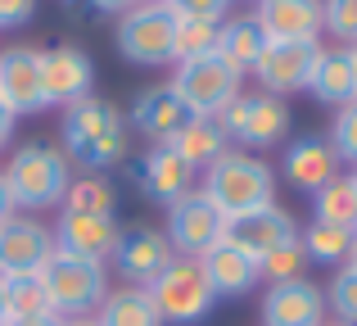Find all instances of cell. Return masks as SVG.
Masks as SVG:
<instances>
[{"label": "cell", "mask_w": 357, "mask_h": 326, "mask_svg": "<svg viewBox=\"0 0 357 326\" xmlns=\"http://www.w3.org/2000/svg\"><path fill=\"white\" fill-rule=\"evenodd\" d=\"M136 5H163V0H136Z\"/></svg>", "instance_id": "cell-46"}, {"label": "cell", "mask_w": 357, "mask_h": 326, "mask_svg": "<svg viewBox=\"0 0 357 326\" xmlns=\"http://www.w3.org/2000/svg\"><path fill=\"white\" fill-rule=\"evenodd\" d=\"M199 191L222 209V218H240V213L276 204V172L249 150H227L218 163L204 168Z\"/></svg>", "instance_id": "cell-3"}, {"label": "cell", "mask_w": 357, "mask_h": 326, "mask_svg": "<svg viewBox=\"0 0 357 326\" xmlns=\"http://www.w3.org/2000/svg\"><path fill=\"white\" fill-rule=\"evenodd\" d=\"M326 141H331V150L340 154V163H357V100L340 105V114H335Z\"/></svg>", "instance_id": "cell-34"}, {"label": "cell", "mask_w": 357, "mask_h": 326, "mask_svg": "<svg viewBox=\"0 0 357 326\" xmlns=\"http://www.w3.org/2000/svg\"><path fill=\"white\" fill-rule=\"evenodd\" d=\"M167 150H172L176 159H185L195 172H199V168L218 163L222 154L231 150V136L218 127V118H195V114H190V118H185V127L172 136V141H167Z\"/></svg>", "instance_id": "cell-23"}, {"label": "cell", "mask_w": 357, "mask_h": 326, "mask_svg": "<svg viewBox=\"0 0 357 326\" xmlns=\"http://www.w3.org/2000/svg\"><path fill=\"white\" fill-rule=\"evenodd\" d=\"M340 177V154L331 150V141H321V136H303V141H294L285 150V181L298 186V191L317 195L326 181H335Z\"/></svg>", "instance_id": "cell-22"}, {"label": "cell", "mask_w": 357, "mask_h": 326, "mask_svg": "<svg viewBox=\"0 0 357 326\" xmlns=\"http://www.w3.org/2000/svg\"><path fill=\"white\" fill-rule=\"evenodd\" d=\"M59 136H63L59 150L68 154V163L86 168V172H105V168L127 159V123L100 96H86V100L63 109Z\"/></svg>", "instance_id": "cell-1"}, {"label": "cell", "mask_w": 357, "mask_h": 326, "mask_svg": "<svg viewBox=\"0 0 357 326\" xmlns=\"http://www.w3.org/2000/svg\"><path fill=\"white\" fill-rule=\"evenodd\" d=\"M195 263H199L204 281L213 286V295H218V299H240V295H249L253 286L262 281L258 263H253V258L244 254V249H236L231 240H222V245H213L208 254H199Z\"/></svg>", "instance_id": "cell-19"}, {"label": "cell", "mask_w": 357, "mask_h": 326, "mask_svg": "<svg viewBox=\"0 0 357 326\" xmlns=\"http://www.w3.org/2000/svg\"><path fill=\"white\" fill-rule=\"evenodd\" d=\"M185 118H190V109L181 105V96H176L172 87H145L136 96V105H131L136 132L149 136V141H158V145L172 141V136L185 127Z\"/></svg>", "instance_id": "cell-21"}, {"label": "cell", "mask_w": 357, "mask_h": 326, "mask_svg": "<svg viewBox=\"0 0 357 326\" xmlns=\"http://www.w3.org/2000/svg\"><path fill=\"white\" fill-rule=\"evenodd\" d=\"M54 254V231L36 222L32 213H14L0 222V276L14 272H41Z\"/></svg>", "instance_id": "cell-12"}, {"label": "cell", "mask_w": 357, "mask_h": 326, "mask_svg": "<svg viewBox=\"0 0 357 326\" xmlns=\"http://www.w3.org/2000/svg\"><path fill=\"white\" fill-rule=\"evenodd\" d=\"M118 231L122 227H118L114 213H73V209H63L59 222H54V249L105 263L118 245Z\"/></svg>", "instance_id": "cell-16"}, {"label": "cell", "mask_w": 357, "mask_h": 326, "mask_svg": "<svg viewBox=\"0 0 357 326\" xmlns=\"http://www.w3.org/2000/svg\"><path fill=\"white\" fill-rule=\"evenodd\" d=\"M253 23L267 41H321V0H258Z\"/></svg>", "instance_id": "cell-18"}, {"label": "cell", "mask_w": 357, "mask_h": 326, "mask_svg": "<svg viewBox=\"0 0 357 326\" xmlns=\"http://www.w3.org/2000/svg\"><path fill=\"white\" fill-rule=\"evenodd\" d=\"M262 45H267V36H262V27L253 23V14L222 18V27H218V54L240 73V77H244V73H253Z\"/></svg>", "instance_id": "cell-25"}, {"label": "cell", "mask_w": 357, "mask_h": 326, "mask_svg": "<svg viewBox=\"0 0 357 326\" xmlns=\"http://www.w3.org/2000/svg\"><path fill=\"white\" fill-rule=\"evenodd\" d=\"M167 87L181 96V105L190 109L195 118H218L222 109H227L231 100L240 96L244 77L231 68L227 59H222L218 50H213V54H204V59L176 64V77L167 82Z\"/></svg>", "instance_id": "cell-6"}, {"label": "cell", "mask_w": 357, "mask_h": 326, "mask_svg": "<svg viewBox=\"0 0 357 326\" xmlns=\"http://www.w3.org/2000/svg\"><path fill=\"white\" fill-rule=\"evenodd\" d=\"M41 82H45V105H77L96 87V64L82 45H54L41 50Z\"/></svg>", "instance_id": "cell-13"}, {"label": "cell", "mask_w": 357, "mask_h": 326, "mask_svg": "<svg viewBox=\"0 0 357 326\" xmlns=\"http://www.w3.org/2000/svg\"><path fill=\"white\" fill-rule=\"evenodd\" d=\"M0 299H5V318H32V313H54L50 295L41 286V272H14L0 276Z\"/></svg>", "instance_id": "cell-28"}, {"label": "cell", "mask_w": 357, "mask_h": 326, "mask_svg": "<svg viewBox=\"0 0 357 326\" xmlns=\"http://www.w3.org/2000/svg\"><path fill=\"white\" fill-rule=\"evenodd\" d=\"M9 186V200L18 213H36V209H54L63 204V191L73 181V163L59 145L50 141H27L9 154V163L0 168Z\"/></svg>", "instance_id": "cell-2"}, {"label": "cell", "mask_w": 357, "mask_h": 326, "mask_svg": "<svg viewBox=\"0 0 357 326\" xmlns=\"http://www.w3.org/2000/svg\"><path fill=\"white\" fill-rule=\"evenodd\" d=\"M136 0H91V9H100V14H122V9H131Z\"/></svg>", "instance_id": "cell-40"}, {"label": "cell", "mask_w": 357, "mask_h": 326, "mask_svg": "<svg viewBox=\"0 0 357 326\" xmlns=\"http://www.w3.org/2000/svg\"><path fill=\"white\" fill-rule=\"evenodd\" d=\"M349 263L357 267V231H353V254H349Z\"/></svg>", "instance_id": "cell-43"}, {"label": "cell", "mask_w": 357, "mask_h": 326, "mask_svg": "<svg viewBox=\"0 0 357 326\" xmlns=\"http://www.w3.org/2000/svg\"><path fill=\"white\" fill-rule=\"evenodd\" d=\"M353 186H357V172H353Z\"/></svg>", "instance_id": "cell-48"}, {"label": "cell", "mask_w": 357, "mask_h": 326, "mask_svg": "<svg viewBox=\"0 0 357 326\" xmlns=\"http://www.w3.org/2000/svg\"><path fill=\"white\" fill-rule=\"evenodd\" d=\"M349 59H353V73H357V45H349Z\"/></svg>", "instance_id": "cell-44"}, {"label": "cell", "mask_w": 357, "mask_h": 326, "mask_svg": "<svg viewBox=\"0 0 357 326\" xmlns=\"http://www.w3.org/2000/svg\"><path fill=\"white\" fill-rule=\"evenodd\" d=\"M163 5L172 9L176 18H213V23H222L231 0H163Z\"/></svg>", "instance_id": "cell-36"}, {"label": "cell", "mask_w": 357, "mask_h": 326, "mask_svg": "<svg viewBox=\"0 0 357 326\" xmlns=\"http://www.w3.org/2000/svg\"><path fill=\"white\" fill-rule=\"evenodd\" d=\"M317 59H321V41H267L253 64V77L267 96H294V91H307V77H312Z\"/></svg>", "instance_id": "cell-10"}, {"label": "cell", "mask_w": 357, "mask_h": 326, "mask_svg": "<svg viewBox=\"0 0 357 326\" xmlns=\"http://www.w3.org/2000/svg\"><path fill=\"white\" fill-rule=\"evenodd\" d=\"M258 272H262V281H298V276L307 272V254H303V240H289V245H280V249H271L267 258L258 263Z\"/></svg>", "instance_id": "cell-33"}, {"label": "cell", "mask_w": 357, "mask_h": 326, "mask_svg": "<svg viewBox=\"0 0 357 326\" xmlns=\"http://www.w3.org/2000/svg\"><path fill=\"white\" fill-rule=\"evenodd\" d=\"M5 326H63V318H54V313H32V318H9Z\"/></svg>", "instance_id": "cell-39"}, {"label": "cell", "mask_w": 357, "mask_h": 326, "mask_svg": "<svg viewBox=\"0 0 357 326\" xmlns=\"http://www.w3.org/2000/svg\"><path fill=\"white\" fill-rule=\"evenodd\" d=\"M0 100L14 114H41L45 105V82H41V50L32 45H9L0 50Z\"/></svg>", "instance_id": "cell-15"}, {"label": "cell", "mask_w": 357, "mask_h": 326, "mask_svg": "<svg viewBox=\"0 0 357 326\" xmlns=\"http://www.w3.org/2000/svg\"><path fill=\"white\" fill-rule=\"evenodd\" d=\"M195 177L199 172H195L185 159H176L167 145H154V150L136 163V181H140V191H145L154 204H172V200H181V195H190Z\"/></svg>", "instance_id": "cell-20"}, {"label": "cell", "mask_w": 357, "mask_h": 326, "mask_svg": "<svg viewBox=\"0 0 357 326\" xmlns=\"http://www.w3.org/2000/svg\"><path fill=\"white\" fill-rule=\"evenodd\" d=\"M14 123H18V114L5 105V100H0V150H5V145H9V136H14Z\"/></svg>", "instance_id": "cell-38"}, {"label": "cell", "mask_w": 357, "mask_h": 326, "mask_svg": "<svg viewBox=\"0 0 357 326\" xmlns=\"http://www.w3.org/2000/svg\"><path fill=\"white\" fill-rule=\"evenodd\" d=\"M298 240H303L307 263L344 267V263H349V254H353V231L349 227H331V222H312Z\"/></svg>", "instance_id": "cell-29"}, {"label": "cell", "mask_w": 357, "mask_h": 326, "mask_svg": "<svg viewBox=\"0 0 357 326\" xmlns=\"http://www.w3.org/2000/svg\"><path fill=\"white\" fill-rule=\"evenodd\" d=\"M163 236L172 240L176 258H199L213 245L227 240V218H222V209L204 191H190V195L167 204V231Z\"/></svg>", "instance_id": "cell-9"}, {"label": "cell", "mask_w": 357, "mask_h": 326, "mask_svg": "<svg viewBox=\"0 0 357 326\" xmlns=\"http://www.w3.org/2000/svg\"><path fill=\"white\" fill-rule=\"evenodd\" d=\"M218 27L213 18H176L172 27V64H190L218 50Z\"/></svg>", "instance_id": "cell-30"}, {"label": "cell", "mask_w": 357, "mask_h": 326, "mask_svg": "<svg viewBox=\"0 0 357 326\" xmlns=\"http://www.w3.org/2000/svg\"><path fill=\"white\" fill-rule=\"evenodd\" d=\"M307 96L321 100V105H335V109L357 100V73H353L349 50H326L321 45V59H317L312 77H307Z\"/></svg>", "instance_id": "cell-24"}, {"label": "cell", "mask_w": 357, "mask_h": 326, "mask_svg": "<svg viewBox=\"0 0 357 326\" xmlns=\"http://www.w3.org/2000/svg\"><path fill=\"white\" fill-rule=\"evenodd\" d=\"M96 326H163L149 290L140 286H122V290H109L105 304L96 309Z\"/></svg>", "instance_id": "cell-26"}, {"label": "cell", "mask_w": 357, "mask_h": 326, "mask_svg": "<svg viewBox=\"0 0 357 326\" xmlns=\"http://www.w3.org/2000/svg\"><path fill=\"white\" fill-rule=\"evenodd\" d=\"M312 222H331V227H349L357 231V186L353 177H335L312 195Z\"/></svg>", "instance_id": "cell-27"}, {"label": "cell", "mask_w": 357, "mask_h": 326, "mask_svg": "<svg viewBox=\"0 0 357 326\" xmlns=\"http://www.w3.org/2000/svg\"><path fill=\"white\" fill-rule=\"evenodd\" d=\"M63 326H96V318H68Z\"/></svg>", "instance_id": "cell-42"}, {"label": "cell", "mask_w": 357, "mask_h": 326, "mask_svg": "<svg viewBox=\"0 0 357 326\" xmlns=\"http://www.w3.org/2000/svg\"><path fill=\"white\" fill-rule=\"evenodd\" d=\"M14 200H9V186H5V177H0V222H9V218H14Z\"/></svg>", "instance_id": "cell-41"}, {"label": "cell", "mask_w": 357, "mask_h": 326, "mask_svg": "<svg viewBox=\"0 0 357 326\" xmlns=\"http://www.w3.org/2000/svg\"><path fill=\"white\" fill-rule=\"evenodd\" d=\"M41 286L50 295L54 318H63V322L68 318H96V309L109 295V272L96 258H77V254L54 249L50 263L41 267Z\"/></svg>", "instance_id": "cell-4"}, {"label": "cell", "mask_w": 357, "mask_h": 326, "mask_svg": "<svg viewBox=\"0 0 357 326\" xmlns=\"http://www.w3.org/2000/svg\"><path fill=\"white\" fill-rule=\"evenodd\" d=\"M109 258H114L122 281L145 290V286L176 258V249H172V240H167L158 227H127V231H118V245H114Z\"/></svg>", "instance_id": "cell-11"}, {"label": "cell", "mask_w": 357, "mask_h": 326, "mask_svg": "<svg viewBox=\"0 0 357 326\" xmlns=\"http://www.w3.org/2000/svg\"><path fill=\"white\" fill-rule=\"evenodd\" d=\"M321 326H344V322H321Z\"/></svg>", "instance_id": "cell-47"}, {"label": "cell", "mask_w": 357, "mask_h": 326, "mask_svg": "<svg viewBox=\"0 0 357 326\" xmlns=\"http://www.w3.org/2000/svg\"><path fill=\"white\" fill-rule=\"evenodd\" d=\"M114 204H118V195L100 172L73 177L68 191H63V209H73V213H114Z\"/></svg>", "instance_id": "cell-31"}, {"label": "cell", "mask_w": 357, "mask_h": 326, "mask_svg": "<svg viewBox=\"0 0 357 326\" xmlns=\"http://www.w3.org/2000/svg\"><path fill=\"white\" fill-rule=\"evenodd\" d=\"M5 322H9V318H5V299H0V326H5Z\"/></svg>", "instance_id": "cell-45"}, {"label": "cell", "mask_w": 357, "mask_h": 326, "mask_svg": "<svg viewBox=\"0 0 357 326\" xmlns=\"http://www.w3.org/2000/svg\"><path fill=\"white\" fill-rule=\"evenodd\" d=\"M218 127L240 145H253V150H267V145H280L289 132V105L280 96H240L231 100L218 114Z\"/></svg>", "instance_id": "cell-8"}, {"label": "cell", "mask_w": 357, "mask_h": 326, "mask_svg": "<svg viewBox=\"0 0 357 326\" xmlns=\"http://www.w3.org/2000/svg\"><path fill=\"white\" fill-rule=\"evenodd\" d=\"M326 313H335L344 326H357V267L344 263L326 286Z\"/></svg>", "instance_id": "cell-32"}, {"label": "cell", "mask_w": 357, "mask_h": 326, "mask_svg": "<svg viewBox=\"0 0 357 326\" xmlns=\"http://www.w3.org/2000/svg\"><path fill=\"white\" fill-rule=\"evenodd\" d=\"M145 290H149V299H154L163 326H199L213 313V304H218V295L204 281L195 258H172Z\"/></svg>", "instance_id": "cell-5"}, {"label": "cell", "mask_w": 357, "mask_h": 326, "mask_svg": "<svg viewBox=\"0 0 357 326\" xmlns=\"http://www.w3.org/2000/svg\"><path fill=\"white\" fill-rule=\"evenodd\" d=\"M321 23L335 41L357 45V0H321Z\"/></svg>", "instance_id": "cell-35"}, {"label": "cell", "mask_w": 357, "mask_h": 326, "mask_svg": "<svg viewBox=\"0 0 357 326\" xmlns=\"http://www.w3.org/2000/svg\"><path fill=\"white\" fill-rule=\"evenodd\" d=\"M326 322V290L307 276L276 281L262 295V326H321Z\"/></svg>", "instance_id": "cell-17"}, {"label": "cell", "mask_w": 357, "mask_h": 326, "mask_svg": "<svg viewBox=\"0 0 357 326\" xmlns=\"http://www.w3.org/2000/svg\"><path fill=\"white\" fill-rule=\"evenodd\" d=\"M227 240L236 249H244L253 263H262L271 249L298 240V227H294V218H289L280 204H267V209H253V213H240V218H227Z\"/></svg>", "instance_id": "cell-14"}, {"label": "cell", "mask_w": 357, "mask_h": 326, "mask_svg": "<svg viewBox=\"0 0 357 326\" xmlns=\"http://www.w3.org/2000/svg\"><path fill=\"white\" fill-rule=\"evenodd\" d=\"M36 14V0H0V27H23Z\"/></svg>", "instance_id": "cell-37"}, {"label": "cell", "mask_w": 357, "mask_h": 326, "mask_svg": "<svg viewBox=\"0 0 357 326\" xmlns=\"http://www.w3.org/2000/svg\"><path fill=\"white\" fill-rule=\"evenodd\" d=\"M172 27L176 14L167 5H131L118 14V54L140 68H163L172 64Z\"/></svg>", "instance_id": "cell-7"}]
</instances>
